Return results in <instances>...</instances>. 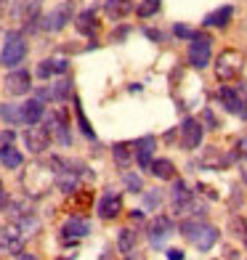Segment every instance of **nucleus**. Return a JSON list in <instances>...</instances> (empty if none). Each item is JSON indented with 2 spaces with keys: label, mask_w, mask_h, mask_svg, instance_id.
<instances>
[{
  "label": "nucleus",
  "mask_w": 247,
  "mask_h": 260,
  "mask_svg": "<svg viewBox=\"0 0 247 260\" xmlns=\"http://www.w3.org/2000/svg\"><path fill=\"white\" fill-rule=\"evenodd\" d=\"M24 56H27V40H24V35L16 32V29H11L6 35V43H3V51H0V67H16L24 61Z\"/></svg>",
  "instance_id": "f257e3e1"
},
{
  "label": "nucleus",
  "mask_w": 247,
  "mask_h": 260,
  "mask_svg": "<svg viewBox=\"0 0 247 260\" xmlns=\"http://www.w3.org/2000/svg\"><path fill=\"white\" fill-rule=\"evenodd\" d=\"M218 101L223 104L226 112L247 120V88L244 85H223L218 90Z\"/></svg>",
  "instance_id": "f03ea898"
},
{
  "label": "nucleus",
  "mask_w": 247,
  "mask_h": 260,
  "mask_svg": "<svg viewBox=\"0 0 247 260\" xmlns=\"http://www.w3.org/2000/svg\"><path fill=\"white\" fill-rule=\"evenodd\" d=\"M75 16V3L72 0H64V3H58L56 8H51L48 14L40 19V29L45 32H61L69 21Z\"/></svg>",
  "instance_id": "7ed1b4c3"
},
{
  "label": "nucleus",
  "mask_w": 247,
  "mask_h": 260,
  "mask_svg": "<svg viewBox=\"0 0 247 260\" xmlns=\"http://www.w3.org/2000/svg\"><path fill=\"white\" fill-rule=\"evenodd\" d=\"M242 64H244V58H242L239 51H234V48L223 51V53L218 56V61H215V77L223 80V82H229V80H234V77H239Z\"/></svg>",
  "instance_id": "20e7f679"
},
{
  "label": "nucleus",
  "mask_w": 247,
  "mask_h": 260,
  "mask_svg": "<svg viewBox=\"0 0 247 260\" xmlns=\"http://www.w3.org/2000/svg\"><path fill=\"white\" fill-rule=\"evenodd\" d=\"M210 40L207 35H202V32H197L194 38H192V45H189V64L194 67V69H205L207 64H210Z\"/></svg>",
  "instance_id": "39448f33"
},
{
  "label": "nucleus",
  "mask_w": 247,
  "mask_h": 260,
  "mask_svg": "<svg viewBox=\"0 0 247 260\" xmlns=\"http://www.w3.org/2000/svg\"><path fill=\"white\" fill-rule=\"evenodd\" d=\"M11 14L16 16V21L27 24V29H38L40 24V0H16V6Z\"/></svg>",
  "instance_id": "423d86ee"
},
{
  "label": "nucleus",
  "mask_w": 247,
  "mask_h": 260,
  "mask_svg": "<svg viewBox=\"0 0 247 260\" xmlns=\"http://www.w3.org/2000/svg\"><path fill=\"white\" fill-rule=\"evenodd\" d=\"M202 136H205L202 122L194 120V117H186L183 125H181V146L186 151H194V149H199V144H202Z\"/></svg>",
  "instance_id": "0eeeda50"
},
{
  "label": "nucleus",
  "mask_w": 247,
  "mask_h": 260,
  "mask_svg": "<svg viewBox=\"0 0 247 260\" xmlns=\"http://www.w3.org/2000/svg\"><path fill=\"white\" fill-rule=\"evenodd\" d=\"M45 127L51 130V136H56V141H58L61 146L72 144V136H69V122H67V112H64V109L51 112V117L45 120Z\"/></svg>",
  "instance_id": "6e6552de"
},
{
  "label": "nucleus",
  "mask_w": 247,
  "mask_h": 260,
  "mask_svg": "<svg viewBox=\"0 0 247 260\" xmlns=\"http://www.w3.org/2000/svg\"><path fill=\"white\" fill-rule=\"evenodd\" d=\"M21 250H24V231L19 226H6L0 231V252L19 255Z\"/></svg>",
  "instance_id": "1a4fd4ad"
},
{
  "label": "nucleus",
  "mask_w": 247,
  "mask_h": 260,
  "mask_svg": "<svg viewBox=\"0 0 247 260\" xmlns=\"http://www.w3.org/2000/svg\"><path fill=\"white\" fill-rule=\"evenodd\" d=\"M173 234V220L168 215H157L149 226V244L155 250H162V244L168 242V236Z\"/></svg>",
  "instance_id": "9d476101"
},
{
  "label": "nucleus",
  "mask_w": 247,
  "mask_h": 260,
  "mask_svg": "<svg viewBox=\"0 0 247 260\" xmlns=\"http://www.w3.org/2000/svg\"><path fill=\"white\" fill-rule=\"evenodd\" d=\"M51 130L48 127H29L27 133H24V141H27V149L32 151V154H43L45 149L51 146Z\"/></svg>",
  "instance_id": "9b49d317"
},
{
  "label": "nucleus",
  "mask_w": 247,
  "mask_h": 260,
  "mask_svg": "<svg viewBox=\"0 0 247 260\" xmlns=\"http://www.w3.org/2000/svg\"><path fill=\"white\" fill-rule=\"evenodd\" d=\"M6 88L11 96H27L29 88H32V77L27 69H14V72H8L6 77Z\"/></svg>",
  "instance_id": "f8f14e48"
},
{
  "label": "nucleus",
  "mask_w": 247,
  "mask_h": 260,
  "mask_svg": "<svg viewBox=\"0 0 247 260\" xmlns=\"http://www.w3.org/2000/svg\"><path fill=\"white\" fill-rule=\"evenodd\" d=\"M192 191L186 188V183L181 181V178H175V183H173V191H170V205H173V212L175 215H183L186 210L192 207Z\"/></svg>",
  "instance_id": "ddd939ff"
},
{
  "label": "nucleus",
  "mask_w": 247,
  "mask_h": 260,
  "mask_svg": "<svg viewBox=\"0 0 247 260\" xmlns=\"http://www.w3.org/2000/svg\"><path fill=\"white\" fill-rule=\"evenodd\" d=\"M136 162H138V168L141 170H146V168H151V157H155V149H157V138L155 136H144V138H138L136 141Z\"/></svg>",
  "instance_id": "4468645a"
},
{
  "label": "nucleus",
  "mask_w": 247,
  "mask_h": 260,
  "mask_svg": "<svg viewBox=\"0 0 247 260\" xmlns=\"http://www.w3.org/2000/svg\"><path fill=\"white\" fill-rule=\"evenodd\" d=\"M69 96H72V82H69V80H58L56 85H51V88H38V96H35V99L61 104V101H67Z\"/></svg>",
  "instance_id": "2eb2a0df"
},
{
  "label": "nucleus",
  "mask_w": 247,
  "mask_h": 260,
  "mask_svg": "<svg viewBox=\"0 0 247 260\" xmlns=\"http://www.w3.org/2000/svg\"><path fill=\"white\" fill-rule=\"evenodd\" d=\"M122 212V197L114 194V191H107L101 199H99V218L104 220H112Z\"/></svg>",
  "instance_id": "dca6fc26"
},
{
  "label": "nucleus",
  "mask_w": 247,
  "mask_h": 260,
  "mask_svg": "<svg viewBox=\"0 0 247 260\" xmlns=\"http://www.w3.org/2000/svg\"><path fill=\"white\" fill-rule=\"evenodd\" d=\"M90 234V223L85 218H69L61 229V236L64 239H82V236Z\"/></svg>",
  "instance_id": "f3484780"
},
{
  "label": "nucleus",
  "mask_w": 247,
  "mask_h": 260,
  "mask_svg": "<svg viewBox=\"0 0 247 260\" xmlns=\"http://www.w3.org/2000/svg\"><path fill=\"white\" fill-rule=\"evenodd\" d=\"M75 27L80 35H85V38H93V35L99 32V21H96V11L88 8V11H82V14H77L75 19Z\"/></svg>",
  "instance_id": "a211bd4d"
},
{
  "label": "nucleus",
  "mask_w": 247,
  "mask_h": 260,
  "mask_svg": "<svg viewBox=\"0 0 247 260\" xmlns=\"http://www.w3.org/2000/svg\"><path fill=\"white\" fill-rule=\"evenodd\" d=\"M67 69H69V64L64 61V58H45V61H40L35 75H38L40 80H48L53 75H67Z\"/></svg>",
  "instance_id": "6ab92c4d"
},
{
  "label": "nucleus",
  "mask_w": 247,
  "mask_h": 260,
  "mask_svg": "<svg viewBox=\"0 0 247 260\" xmlns=\"http://www.w3.org/2000/svg\"><path fill=\"white\" fill-rule=\"evenodd\" d=\"M104 11L112 21H122L133 11V0H104Z\"/></svg>",
  "instance_id": "aec40b11"
},
{
  "label": "nucleus",
  "mask_w": 247,
  "mask_h": 260,
  "mask_svg": "<svg viewBox=\"0 0 247 260\" xmlns=\"http://www.w3.org/2000/svg\"><path fill=\"white\" fill-rule=\"evenodd\" d=\"M21 114H24V125H38L45 117V104L40 99H29L27 104H21Z\"/></svg>",
  "instance_id": "412c9836"
},
{
  "label": "nucleus",
  "mask_w": 247,
  "mask_h": 260,
  "mask_svg": "<svg viewBox=\"0 0 247 260\" xmlns=\"http://www.w3.org/2000/svg\"><path fill=\"white\" fill-rule=\"evenodd\" d=\"M192 242H194V247H197L199 252H207L210 247L218 242V229H215V226H202Z\"/></svg>",
  "instance_id": "4be33fe9"
},
{
  "label": "nucleus",
  "mask_w": 247,
  "mask_h": 260,
  "mask_svg": "<svg viewBox=\"0 0 247 260\" xmlns=\"http://www.w3.org/2000/svg\"><path fill=\"white\" fill-rule=\"evenodd\" d=\"M231 16H234V8L231 6H221L215 11H210V14L202 19V24L205 27H226L231 21Z\"/></svg>",
  "instance_id": "5701e85b"
},
{
  "label": "nucleus",
  "mask_w": 247,
  "mask_h": 260,
  "mask_svg": "<svg viewBox=\"0 0 247 260\" xmlns=\"http://www.w3.org/2000/svg\"><path fill=\"white\" fill-rule=\"evenodd\" d=\"M149 170H151V175H155V178H160V181H175V165H173L170 159H155Z\"/></svg>",
  "instance_id": "b1692460"
},
{
  "label": "nucleus",
  "mask_w": 247,
  "mask_h": 260,
  "mask_svg": "<svg viewBox=\"0 0 247 260\" xmlns=\"http://www.w3.org/2000/svg\"><path fill=\"white\" fill-rule=\"evenodd\" d=\"M21 162H24V157H21L19 149H14V144L0 149V165H3V168L16 170V168H21Z\"/></svg>",
  "instance_id": "393cba45"
},
{
  "label": "nucleus",
  "mask_w": 247,
  "mask_h": 260,
  "mask_svg": "<svg viewBox=\"0 0 247 260\" xmlns=\"http://www.w3.org/2000/svg\"><path fill=\"white\" fill-rule=\"evenodd\" d=\"M112 154H114V162L120 165V168H128V165L136 159V151L131 149V144H114Z\"/></svg>",
  "instance_id": "a878e982"
},
{
  "label": "nucleus",
  "mask_w": 247,
  "mask_h": 260,
  "mask_svg": "<svg viewBox=\"0 0 247 260\" xmlns=\"http://www.w3.org/2000/svg\"><path fill=\"white\" fill-rule=\"evenodd\" d=\"M138 242V234L133 229H122L120 234H117V247H120V252H133V247Z\"/></svg>",
  "instance_id": "bb28decb"
},
{
  "label": "nucleus",
  "mask_w": 247,
  "mask_h": 260,
  "mask_svg": "<svg viewBox=\"0 0 247 260\" xmlns=\"http://www.w3.org/2000/svg\"><path fill=\"white\" fill-rule=\"evenodd\" d=\"M0 114H3V120L8 125H21V122H24V114H21L19 104H6L3 109H0Z\"/></svg>",
  "instance_id": "cd10ccee"
},
{
  "label": "nucleus",
  "mask_w": 247,
  "mask_h": 260,
  "mask_svg": "<svg viewBox=\"0 0 247 260\" xmlns=\"http://www.w3.org/2000/svg\"><path fill=\"white\" fill-rule=\"evenodd\" d=\"M75 114H77V125H80V130H82V136L90 138V141H96V133H93V127H90V122H88L85 112H82V104H80V99H75Z\"/></svg>",
  "instance_id": "c85d7f7f"
},
{
  "label": "nucleus",
  "mask_w": 247,
  "mask_h": 260,
  "mask_svg": "<svg viewBox=\"0 0 247 260\" xmlns=\"http://www.w3.org/2000/svg\"><path fill=\"white\" fill-rule=\"evenodd\" d=\"M122 183H125V188L128 191H133V194H141L144 191V181H141V175H136V173H122Z\"/></svg>",
  "instance_id": "c756f323"
},
{
  "label": "nucleus",
  "mask_w": 247,
  "mask_h": 260,
  "mask_svg": "<svg viewBox=\"0 0 247 260\" xmlns=\"http://www.w3.org/2000/svg\"><path fill=\"white\" fill-rule=\"evenodd\" d=\"M160 11V0H144L138 8H136V14L141 16V19H149V16H155Z\"/></svg>",
  "instance_id": "7c9ffc66"
},
{
  "label": "nucleus",
  "mask_w": 247,
  "mask_h": 260,
  "mask_svg": "<svg viewBox=\"0 0 247 260\" xmlns=\"http://www.w3.org/2000/svg\"><path fill=\"white\" fill-rule=\"evenodd\" d=\"M160 199H162V191H160V188H151V191L144 194V205L149 210H155V207H160Z\"/></svg>",
  "instance_id": "2f4dec72"
},
{
  "label": "nucleus",
  "mask_w": 247,
  "mask_h": 260,
  "mask_svg": "<svg viewBox=\"0 0 247 260\" xmlns=\"http://www.w3.org/2000/svg\"><path fill=\"white\" fill-rule=\"evenodd\" d=\"M231 231L237 234L239 239L247 242V220H244V218H234V220H231Z\"/></svg>",
  "instance_id": "473e14b6"
},
{
  "label": "nucleus",
  "mask_w": 247,
  "mask_h": 260,
  "mask_svg": "<svg viewBox=\"0 0 247 260\" xmlns=\"http://www.w3.org/2000/svg\"><path fill=\"white\" fill-rule=\"evenodd\" d=\"M173 35H175V38H181V40H192L197 32H194V29H189L186 24H175V27H173Z\"/></svg>",
  "instance_id": "72a5a7b5"
},
{
  "label": "nucleus",
  "mask_w": 247,
  "mask_h": 260,
  "mask_svg": "<svg viewBox=\"0 0 247 260\" xmlns=\"http://www.w3.org/2000/svg\"><path fill=\"white\" fill-rule=\"evenodd\" d=\"M14 141H16V133H14V130H0V149H3V146H11Z\"/></svg>",
  "instance_id": "f704fd0d"
},
{
  "label": "nucleus",
  "mask_w": 247,
  "mask_h": 260,
  "mask_svg": "<svg viewBox=\"0 0 247 260\" xmlns=\"http://www.w3.org/2000/svg\"><path fill=\"white\" fill-rule=\"evenodd\" d=\"M144 35H146L149 40H155V43H162V40H165V35H162L160 29H144Z\"/></svg>",
  "instance_id": "c9c22d12"
},
{
  "label": "nucleus",
  "mask_w": 247,
  "mask_h": 260,
  "mask_svg": "<svg viewBox=\"0 0 247 260\" xmlns=\"http://www.w3.org/2000/svg\"><path fill=\"white\" fill-rule=\"evenodd\" d=\"M202 120L210 125V130H215L218 127V120H215V117H213V112H210V109H205V114H202Z\"/></svg>",
  "instance_id": "e433bc0d"
},
{
  "label": "nucleus",
  "mask_w": 247,
  "mask_h": 260,
  "mask_svg": "<svg viewBox=\"0 0 247 260\" xmlns=\"http://www.w3.org/2000/svg\"><path fill=\"white\" fill-rule=\"evenodd\" d=\"M128 32H131L128 27H122V29H114V32H112V43H117V40H125V38H128Z\"/></svg>",
  "instance_id": "4c0bfd02"
},
{
  "label": "nucleus",
  "mask_w": 247,
  "mask_h": 260,
  "mask_svg": "<svg viewBox=\"0 0 247 260\" xmlns=\"http://www.w3.org/2000/svg\"><path fill=\"white\" fill-rule=\"evenodd\" d=\"M183 250H168V260H183Z\"/></svg>",
  "instance_id": "58836bf2"
},
{
  "label": "nucleus",
  "mask_w": 247,
  "mask_h": 260,
  "mask_svg": "<svg viewBox=\"0 0 247 260\" xmlns=\"http://www.w3.org/2000/svg\"><path fill=\"white\" fill-rule=\"evenodd\" d=\"M16 260H38V255H32V252H24V250H21V252L16 255Z\"/></svg>",
  "instance_id": "ea45409f"
},
{
  "label": "nucleus",
  "mask_w": 247,
  "mask_h": 260,
  "mask_svg": "<svg viewBox=\"0 0 247 260\" xmlns=\"http://www.w3.org/2000/svg\"><path fill=\"white\" fill-rule=\"evenodd\" d=\"M131 218H133V220H144L146 215H144V212H141V210H133V212H131Z\"/></svg>",
  "instance_id": "a19ab883"
},
{
  "label": "nucleus",
  "mask_w": 247,
  "mask_h": 260,
  "mask_svg": "<svg viewBox=\"0 0 247 260\" xmlns=\"http://www.w3.org/2000/svg\"><path fill=\"white\" fill-rule=\"evenodd\" d=\"M239 149H242V151H244V154H247V136H244V138L239 141Z\"/></svg>",
  "instance_id": "79ce46f5"
},
{
  "label": "nucleus",
  "mask_w": 247,
  "mask_h": 260,
  "mask_svg": "<svg viewBox=\"0 0 247 260\" xmlns=\"http://www.w3.org/2000/svg\"><path fill=\"white\" fill-rule=\"evenodd\" d=\"M242 178H244V183H247V168L242 170Z\"/></svg>",
  "instance_id": "37998d69"
}]
</instances>
